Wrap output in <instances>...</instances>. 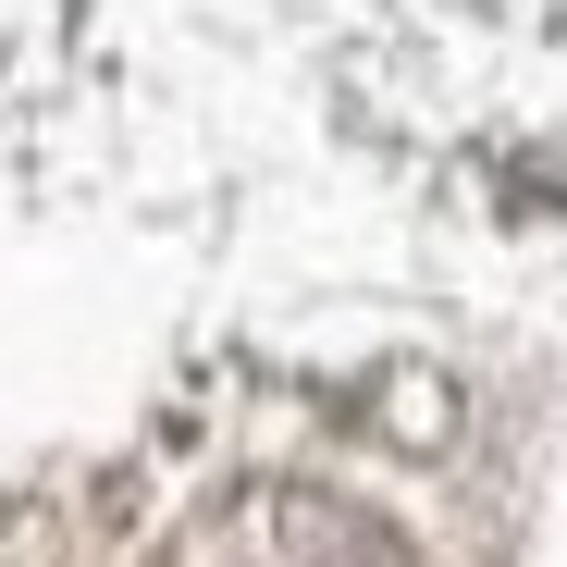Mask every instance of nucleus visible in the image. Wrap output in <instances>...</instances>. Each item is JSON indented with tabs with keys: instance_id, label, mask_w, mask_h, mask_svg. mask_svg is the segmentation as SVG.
I'll return each instance as SVG.
<instances>
[{
	"instance_id": "nucleus-1",
	"label": "nucleus",
	"mask_w": 567,
	"mask_h": 567,
	"mask_svg": "<svg viewBox=\"0 0 567 567\" xmlns=\"http://www.w3.org/2000/svg\"><path fill=\"white\" fill-rule=\"evenodd\" d=\"M284 543H297V555H321V567H420L383 518H358V506H321V494H297V506H284Z\"/></svg>"
}]
</instances>
